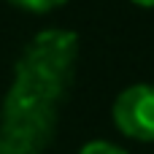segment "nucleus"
Returning <instances> with one entry per match:
<instances>
[{"mask_svg":"<svg viewBox=\"0 0 154 154\" xmlns=\"http://www.w3.org/2000/svg\"><path fill=\"white\" fill-rule=\"evenodd\" d=\"M111 116L125 138L154 143V84H133L122 89L114 100Z\"/></svg>","mask_w":154,"mask_h":154,"instance_id":"1","label":"nucleus"},{"mask_svg":"<svg viewBox=\"0 0 154 154\" xmlns=\"http://www.w3.org/2000/svg\"><path fill=\"white\" fill-rule=\"evenodd\" d=\"M8 3L27 11V14H46V11H54V8L65 5L68 0H8Z\"/></svg>","mask_w":154,"mask_h":154,"instance_id":"2","label":"nucleus"},{"mask_svg":"<svg viewBox=\"0 0 154 154\" xmlns=\"http://www.w3.org/2000/svg\"><path fill=\"white\" fill-rule=\"evenodd\" d=\"M79 154H127V152L111 141H89L79 149Z\"/></svg>","mask_w":154,"mask_h":154,"instance_id":"3","label":"nucleus"},{"mask_svg":"<svg viewBox=\"0 0 154 154\" xmlns=\"http://www.w3.org/2000/svg\"><path fill=\"white\" fill-rule=\"evenodd\" d=\"M135 5H143V8H154V0H130Z\"/></svg>","mask_w":154,"mask_h":154,"instance_id":"4","label":"nucleus"}]
</instances>
